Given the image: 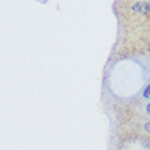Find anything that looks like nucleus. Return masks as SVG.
<instances>
[{
    "mask_svg": "<svg viewBox=\"0 0 150 150\" xmlns=\"http://www.w3.org/2000/svg\"><path fill=\"white\" fill-rule=\"evenodd\" d=\"M143 97L145 98H150V85H147L146 89L143 90Z\"/></svg>",
    "mask_w": 150,
    "mask_h": 150,
    "instance_id": "1",
    "label": "nucleus"
},
{
    "mask_svg": "<svg viewBox=\"0 0 150 150\" xmlns=\"http://www.w3.org/2000/svg\"><path fill=\"white\" fill-rule=\"evenodd\" d=\"M145 128H146V131H147V132H149V134H150V122H147L146 124H145Z\"/></svg>",
    "mask_w": 150,
    "mask_h": 150,
    "instance_id": "2",
    "label": "nucleus"
},
{
    "mask_svg": "<svg viewBox=\"0 0 150 150\" xmlns=\"http://www.w3.org/2000/svg\"><path fill=\"white\" fill-rule=\"evenodd\" d=\"M146 112L150 115V104H149V105H147V108H146Z\"/></svg>",
    "mask_w": 150,
    "mask_h": 150,
    "instance_id": "3",
    "label": "nucleus"
},
{
    "mask_svg": "<svg viewBox=\"0 0 150 150\" xmlns=\"http://www.w3.org/2000/svg\"><path fill=\"white\" fill-rule=\"evenodd\" d=\"M149 49H150V45H149Z\"/></svg>",
    "mask_w": 150,
    "mask_h": 150,
    "instance_id": "4",
    "label": "nucleus"
},
{
    "mask_svg": "<svg viewBox=\"0 0 150 150\" xmlns=\"http://www.w3.org/2000/svg\"><path fill=\"white\" fill-rule=\"evenodd\" d=\"M149 1H150V0H149Z\"/></svg>",
    "mask_w": 150,
    "mask_h": 150,
    "instance_id": "5",
    "label": "nucleus"
},
{
    "mask_svg": "<svg viewBox=\"0 0 150 150\" xmlns=\"http://www.w3.org/2000/svg\"><path fill=\"white\" fill-rule=\"evenodd\" d=\"M149 150H150V149H149Z\"/></svg>",
    "mask_w": 150,
    "mask_h": 150,
    "instance_id": "6",
    "label": "nucleus"
}]
</instances>
